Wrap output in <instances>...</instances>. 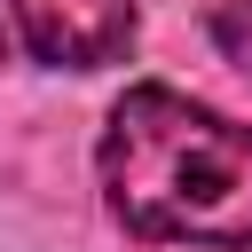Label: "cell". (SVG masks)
Returning a JSON list of instances; mask_svg holds the SVG:
<instances>
[{
    "instance_id": "1",
    "label": "cell",
    "mask_w": 252,
    "mask_h": 252,
    "mask_svg": "<svg viewBox=\"0 0 252 252\" xmlns=\"http://www.w3.org/2000/svg\"><path fill=\"white\" fill-rule=\"evenodd\" d=\"M94 165L126 236L252 252V126L228 110L142 79L110 102Z\"/></svg>"
},
{
    "instance_id": "2",
    "label": "cell",
    "mask_w": 252,
    "mask_h": 252,
    "mask_svg": "<svg viewBox=\"0 0 252 252\" xmlns=\"http://www.w3.org/2000/svg\"><path fill=\"white\" fill-rule=\"evenodd\" d=\"M134 0H0V55L32 71H102L134 47Z\"/></svg>"
},
{
    "instance_id": "3",
    "label": "cell",
    "mask_w": 252,
    "mask_h": 252,
    "mask_svg": "<svg viewBox=\"0 0 252 252\" xmlns=\"http://www.w3.org/2000/svg\"><path fill=\"white\" fill-rule=\"evenodd\" d=\"M213 47H220V63H236L252 79V0H220L213 8Z\"/></svg>"
}]
</instances>
